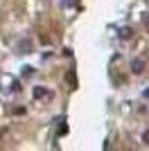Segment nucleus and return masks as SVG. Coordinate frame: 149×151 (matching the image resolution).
I'll return each instance as SVG.
<instances>
[{"instance_id":"1","label":"nucleus","mask_w":149,"mask_h":151,"mask_svg":"<svg viewBox=\"0 0 149 151\" xmlns=\"http://www.w3.org/2000/svg\"><path fill=\"white\" fill-rule=\"evenodd\" d=\"M131 72H133V75H142L145 72V61L142 59H133V61H131Z\"/></svg>"},{"instance_id":"2","label":"nucleus","mask_w":149,"mask_h":151,"mask_svg":"<svg viewBox=\"0 0 149 151\" xmlns=\"http://www.w3.org/2000/svg\"><path fill=\"white\" fill-rule=\"evenodd\" d=\"M34 97H36V99H41V97L50 99V97H52V93H50V90H45L43 86H38V88H34Z\"/></svg>"},{"instance_id":"5","label":"nucleus","mask_w":149,"mask_h":151,"mask_svg":"<svg viewBox=\"0 0 149 151\" xmlns=\"http://www.w3.org/2000/svg\"><path fill=\"white\" fill-rule=\"evenodd\" d=\"M72 5V0H63V7H70Z\"/></svg>"},{"instance_id":"6","label":"nucleus","mask_w":149,"mask_h":151,"mask_svg":"<svg viewBox=\"0 0 149 151\" xmlns=\"http://www.w3.org/2000/svg\"><path fill=\"white\" fill-rule=\"evenodd\" d=\"M142 95H145V97H149V88H147V90H145V93H142Z\"/></svg>"},{"instance_id":"4","label":"nucleus","mask_w":149,"mask_h":151,"mask_svg":"<svg viewBox=\"0 0 149 151\" xmlns=\"http://www.w3.org/2000/svg\"><path fill=\"white\" fill-rule=\"evenodd\" d=\"M142 142H145V145H149V131L142 133Z\"/></svg>"},{"instance_id":"3","label":"nucleus","mask_w":149,"mask_h":151,"mask_svg":"<svg viewBox=\"0 0 149 151\" xmlns=\"http://www.w3.org/2000/svg\"><path fill=\"white\" fill-rule=\"evenodd\" d=\"M131 36H133V29H131V27H122V29H120V38L127 41V38H131Z\"/></svg>"}]
</instances>
